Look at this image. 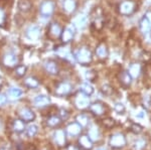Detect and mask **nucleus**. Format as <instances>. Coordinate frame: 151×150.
Here are the masks:
<instances>
[{"mask_svg": "<svg viewBox=\"0 0 151 150\" xmlns=\"http://www.w3.org/2000/svg\"><path fill=\"white\" fill-rule=\"evenodd\" d=\"M55 52H57V55L60 59L69 60L70 59V57H72L70 48L67 47H58L57 50H55Z\"/></svg>", "mask_w": 151, "mask_h": 150, "instance_id": "nucleus-17", "label": "nucleus"}, {"mask_svg": "<svg viewBox=\"0 0 151 150\" xmlns=\"http://www.w3.org/2000/svg\"><path fill=\"white\" fill-rule=\"evenodd\" d=\"M19 117L24 122H30L33 121L35 118V114L31 109L29 108H22L19 111Z\"/></svg>", "mask_w": 151, "mask_h": 150, "instance_id": "nucleus-8", "label": "nucleus"}, {"mask_svg": "<svg viewBox=\"0 0 151 150\" xmlns=\"http://www.w3.org/2000/svg\"><path fill=\"white\" fill-rule=\"evenodd\" d=\"M62 27L60 26L58 23H52L48 27V31H47V35L50 36V38L52 39H57V38L60 37V34H62Z\"/></svg>", "mask_w": 151, "mask_h": 150, "instance_id": "nucleus-6", "label": "nucleus"}, {"mask_svg": "<svg viewBox=\"0 0 151 150\" xmlns=\"http://www.w3.org/2000/svg\"><path fill=\"white\" fill-rule=\"evenodd\" d=\"M60 123V118L58 116H52L47 119V125L50 127H57Z\"/></svg>", "mask_w": 151, "mask_h": 150, "instance_id": "nucleus-30", "label": "nucleus"}, {"mask_svg": "<svg viewBox=\"0 0 151 150\" xmlns=\"http://www.w3.org/2000/svg\"><path fill=\"white\" fill-rule=\"evenodd\" d=\"M72 90V86L68 82H62L58 85L57 89H55V94L58 96H65L70 93Z\"/></svg>", "mask_w": 151, "mask_h": 150, "instance_id": "nucleus-9", "label": "nucleus"}, {"mask_svg": "<svg viewBox=\"0 0 151 150\" xmlns=\"http://www.w3.org/2000/svg\"><path fill=\"white\" fill-rule=\"evenodd\" d=\"M37 131H38V127L36 126V125L35 124L29 125L27 127V129H26V135H27L28 137H33L36 135Z\"/></svg>", "mask_w": 151, "mask_h": 150, "instance_id": "nucleus-31", "label": "nucleus"}, {"mask_svg": "<svg viewBox=\"0 0 151 150\" xmlns=\"http://www.w3.org/2000/svg\"><path fill=\"white\" fill-rule=\"evenodd\" d=\"M45 71L50 75H57L58 72V64L52 60H47V62H45Z\"/></svg>", "mask_w": 151, "mask_h": 150, "instance_id": "nucleus-14", "label": "nucleus"}, {"mask_svg": "<svg viewBox=\"0 0 151 150\" xmlns=\"http://www.w3.org/2000/svg\"><path fill=\"white\" fill-rule=\"evenodd\" d=\"M22 96V91L19 88H16V87H12L8 90V93H7V99L11 101H16L18 99L21 98Z\"/></svg>", "mask_w": 151, "mask_h": 150, "instance_id": "nucleus-12", "label": "nucleus"}, {"mask_svg": "<svg viewBox=\"0 0 151 150\" xmlns=\"http://www.w3.org/2000/svg\"><path fill=\"white\" fill-rule=\"evenodd\" d=\"M2 62L6 67H16V65L18 64V57L16 55L12 54V52H8L5 54L2 57Z\"/></svg>", "mask_w": 151, "mask_h": 150, "instance_id": "nucleus-5", "label": "nucleus"}, {"mask_svg": "<svg viewBox=\"0 0 151 150\" xmlns=\"http://www.w3.org/2000/svg\"><path fill=\"white\" fill-rule=\"evenodd\" d=\"M0 150H12L11 145L6 141L0 142Z\"/></svg>", "mask_w": 151, "mask_h": 150, "instance_id": "nucleus-34", "label": "nucleus"}, {"mask_svg": "<svg viewBox=\"0 0 151 150\" xmlns=\"http://www.w3.org/2000/svg\"><path fill=\"white\" fill-rule=\"evenodd\" d=\"M7 103V96L4 95L3 93H0V107L4 106Z\"/></svg>", "mask_w": 151, "mask_h": 150, "instance_id": "nucleus-37", "label": "nucleus"}, {"mask_svg": "<svg viewBox=\"0 0 151 150\" xmlns=\"http://www.w3.org/2000/svg\"><path fill=\"white\" fill-rule=\"evenodd\" d=\"M81 91H82V93L85 94V95L89 96V95H91V94H93L94 89L89 83H84L81 87Z\"/></svg>", "mask_w": 151, "mask_h": 150, "instance_id": "nucleus-28", "label": "nucleus"}, {"mask_svg": "<svg viewBox=\"0 0 151 150\" xmlns=\"http://www.w3.org/2000/svg\"><path fill=\"white\" fill-rule=\"evenodd\" d=\"M75 57L79 64L84 65V66L89 65L90 62H92V59H93V57H92V52H90V50L87 47L80 48V50H78L77 54H76Z\"/></svg>", "mask_w": 151, "mask_h": 150, "instance_id": "nucleus-2", "label": "nucleus"}, {"mask_svg": "<svg viewBox=\"0 0 151 150\" xmlns=\"http://www.w3.org/2000/svg\"><path fill=\"white\" fill-rule=\"evenodd\" d=\"M139 26L141 32L144 33V34H148L149 32H151V21L145 15L141 18Z\"/></svg>", "mask_w": 151, "mask_h": 150, "instance_id": "nucleus-13", "label": "nucleus"}, {"mask_svg": "<svg viewBox=\"0 0 151 150\" xmlns=\"http://www.w3.org/2000/svg\"><path fill=\"white\" fill-rule=\"evenodd\" d=\"M96 77H97L96 72L93 71H90V72H86V78H87V80H89V81H94V80L96 79Z\"/></svg>", "mask_w": 151, "mask_h": 150, "instance_id": "nucleus-35", "label": "nucleus"}, {"mask_svg": "<svg viewBox=\"0 0 151 150\" xmlns=\"http://www.w3.org/2000/svg\"><path fill=\"white\" fill-rule=\"evenodd\" d=\"M136 8H137V4L134 1H132V0H124L119 4L118 11L122 15L127 16L133 14L136 11Z\"/></svg>", "mask_w": 151, "mask_h": 150, "instance_id": "nucleus-1", "label": "nucleus"}, {"mask_svg": "<svg viewBox=\"0 0 151 150\" xmlns=\"http://www.w3.org/2000/svg\"><path fill=\"white\" fill-rule=\"evenodd\" d=\"M12 128L15 132H22L24 130V121H22L21 119H18V120H15L12 124Z\"/></svg>", "mask_w": 151, "mask_h": 150, "instance_id": "nucleus-24", "label": "nucleus"}, {"mask_svg": "<svg viewBox=\"0 0 151 150\" xmlns=\"http://www.w3.org/2000/svg\"><path fill=\"white\" fill-rule=\"evenodd\" d=\"M141 59H142L143 60H144L145 62H148L151 60V54L149 52H143L142 54H141Z\"/></svg>", "mask_w": 151, "mask_h": 150, "instance_id": "nucleus-33", "label": "nucleus"}, {"mask_svg": "<svg viewBox=\"0 0 151 150\" xmlns=\"http://www.w3.org/2000/svg\"><path fill=\"white\" fill-rule=\"evenodd\" d=\"M75 104H76V106H77L78 108L85 109V108L89 107L90 100H89V98H88L87 95H85L84 93H82V94H79V95L76 96Z\"/></svg>", "mask_w": 151, "mask_h": 150, "instance_id": "nucleus-7", "label": "nucleus"}, {"mask_svg": "<svg viewBox=\"0 0 151 150\" xmlns=\"http://www.w3.org/2000/svg\"><path fill=\"white\" fill-rule=\"evenodd\" d=\"M88 24V17L84 14H80L74 20V26L78 29H83L87 26Z\"/></svg>", "mask_w": 151, "mask_h": 150, "instance_id": "nucleus-11", "label": "nucleus"}, {"mask_svg": "<svg viewBox=\"0 0 151 150\" xmlns=\"http://www.w3.org/2000/svg\"><path fill=\"white\" fill-rule=\"evenodd\" d=\"M4 20H5V13H4V11L2 10L1 8H0V25L3 24Z\"/></svg>", "mask_w": 151, "mask_h": 150, "instance_id": "nucleus-38", "label": "nucleus"}, {"mask_svg": "<svg viewBox=\"0 0 151 150\" xmlns=\"http://www.w3.org/2000/svg\"><path fill=\"white\" fill-rule=\"evenodd\" d=\"M96 55H98L100 59H106L109 55L108 47L105 43H100L96 48Z\"/></svg>", "mask_w": 151, "mask_h": 150, "instance_id": "nucleus-19", "label": "nucleus"}, {"mask_svg": "<svg viewBox=\"0 0 151 150\" xmlns=\"http://www.w3.org/2000/svg\"><path fill=\"white\" fill-rule=\"evenodd\" d=\"M98 150H105V149H102V148H100V149H98Z\"/></svg>", "mask_w": 151, "mask_h": 150, "instance_id": "nucleus-41", "label": "nucleus"}, {"mask_svg": "<svg viewBox=\"0 0 151 150\" xmlns=\"http://www.w3.org/2000/svg\"><path fill=\"white\" fill-rule=\"evenodd\" d=\"M40 33H41V30H40V26L35 25V24H32V25L29 26L27 28V30H26V37H27L29 40L36 42V40L40 39Z\"/></svg>", "mask_w": 151, "mask_h": 150, "instance_id": "nucleus-4", "label": "nucleus"}, {"mask_svg": "<svg viewBox=\"0 0 151 150\" xmlns=\"http://www.w3.org/2000/svg\"><path fill=\"white\" fill-rule=\"evenodd\" d=\"M90 109H91L92 112H93L94 114H96V115H102L104 113V110H105L103 104H101V103L93 104V105H91Z\"/></svg>", "mask_w": 151, "mask_h": 150, "instance_id": "nucleus-20", "label": "nucleus"}, {"mask_svg": "<svg viewBox=\"0 0 151 150\" xmlns=\"http://www.w3.org/2000/svg\"><path fill=\"white\" fill-rule=\"evenodd\" d=\"M24 84H25V86H27L28 88H31V89H35L40 86L38 81L35 78H33V77H28V78H26L24 80Z\"/></svg>", "mask_w": 151, "mask_h": 150, "instance_id": "nucleus-22", "label": "nucleus"}, {"mask_svg": "<svg viewBox=\"0 0 151 150\" xmlns=\"http://www.w3.org/2000/svg\"><path fill=\"white\" fill-rule=\"evenodd\" d=\"M81 125H79L78 123H73V124H70L69 127H68V131L70 135H78L80 132H81Z\"/></svg>", "mask_w": 151, "mask_h": 150, "instance_id": "nucleus-23", "label": "nucleus"}, {"mask_svg": "<svg viewBox=\"0 0 151 150\" xmlns=\"http://www.w3.org/2000/svg\"><path fill=\"white\" fill-rule=\"evenodd\" d=\"M55 11V2L52 0H45L40 6V12L42 16H50Z\"/></svg>", "mask_w": 151, "mask_h": 150, "instance_id": "nucleus-3", "label": "nucleus"}, {"mask_svg": "<svg viewBox=\"0 0 151 150\" xmlns=\"http://www.w3.org/2000/svg\"><path fill=\"white\" fill-rule=\"evenodd\" d=\"M74 36H75V30L72 27H67L62 31L60 39H62V42L64 43H68L72 42Z\"/></svg>", "mask_w": 151, "mask_h": 150, "instance_id": "nucleus-10", "label": "nucleus"}, {"mask_svg": "<svg viewBox=\"0 0 151 150\" xmlns=\"http://www.w3.org/2000/svg\"><path fill=\"white\" fill-rule=\"evenodd\" d=\"M78 121H79V123L81 125H83V126H85V125H87V121H88V119H87V117L85 115H80L79 117H78Z\"/></svg>", "mask_w": 151, "mask_h": 150, "instance_id": "nucleus-36", "label": "nucleus"}, {"mask_svg": "<svg viewBox=\"0 0 151 150\" xmlns=\"http://www.w3.org/2000/svg\"><path fill=\"white\" fill-rule=\"evenodd\" d=\"M115 110L117 111V112L121 113L125 110V108H124V106L122 105V104H117V105L115 106Z\"/></svg>", "mask_w": 151, "mask_h": 150, "instance_id": "nucleus-39", "label": "nucleus"}, {"mask_svg": "<svg viewBox=\"0 0 151 150\" xmlns=\"http://www.w3.org/2000/svg\"><path fill=\"white\" fill-rule=\"evenodd\" d=\"M141 71H142V67H141L140 65L138 62H133L129 67L128 72L132 78H137V77H139Z\"/></svg>", "mask_w": 151, "mask_h": 150, "instance_id": "nucleus-16", "label": "nucleus"}, {"mask_svg": "<svg viewBox=\"0 0 151 150\" xmlns=\"http://www.w3.org/2000/svg\"><path fill=\"white\" fill-rule=\"evenodd\" d=\"M26 72V67L25 66H21V65H19V66L16 67L15 69V75L17 77H23L24 74H25Z\"/></svg>", "mask_w": 151, "mask_h": 150, "instance_id": "nucleus-32", "label": "nucleus"}, {"mask_svg": "<svg viewBox=\"0 0 151 150\" xmlns=\"http://www.w3.org/2000/svg\"><path fill=\"white\" fill-rule=\"evenodd\" d=\"M131 79L132 77L129 75L128 72H123L121 74V77H120V80H121V83H122L124 86H129L131 84Z\"/></svg>", "mask_w": 151, "mask_h": 150, "instance_id": "nucleus-26", "label": "nucleus"}, {"mask_svg": "<svg viewBox=\"0 0 151 150\" xmlns=\"http://www.w3.org/2000/svg\"><path fill=\"white\" fill-rule=\"evenodd\" d=\"M35 104L36 107L43 108L50 104V99L45 95H40L35 99Z\"/></svg>", "mask_w": 151, "mask_h": 150, "instance_id": "nucleus-15", "label": "nucleus"}, {"mask_svg": "<svg viewBox=\"0 0 151 150\" xmlns=\"http://www.w3.org/2000/svg\"><path fill=\"white\" fill-rule=\"evenodd\" d=\"M93 26H95L96 29H102L104 26V18L102 17L101 15H98V16H95L94 20H93Z\"/></svg>", "mask_w": 151, "mask_h": 150, "instance_id": "nucleus-25", "label": "nucleus"}, {"mask_svg": "<svg viewBox=\"0 0 151 150\" xmlns=\"http://www.w3.org/2000/svg\"><path fill=\"white\" fill-rule=\"evenodd\" d=\"M64 10L68 13H73L77 9V2L76 0H64Z\"/></svg>", "mask_w": 151, "mask_h": 150, "instance_id": "nucleus-18", "label": "nucleus"}, {"mask_svg": "<svg viewBox=\"0 0 151 150\" xmlns=\"http://www.w3.org/2000/svg\"><path fill=\"white\" fill-rule=\"evenodd\" d=\"M68 150H79V148L76 146H73V145H70V146L68 147Z\"/></svg>", "mask_w": 151, "mask_h": 150, "instance_id": "nucleus-40", "label": "nucleus"}, {"mask_svg": "<svg viewBox=\"0 0 151 150\" xmlns=\"http://www.w3.org/2000/svg\"><path fill=\"white\" fill-rule=\"evenodd\" d=\"M18 7L21 11L27 12L29 9L31 8V3L28 1V0H20L18 3Z\"/></svg>", "mask_w": 151, "mask_h": 150, "instance_id": "nucleus-27", "label": "nucleus"}, {"mask_svg": "<svg viewBox=\"0 0 151 150\" xmlns=\"http://www.w3.org/2000/svg\"><path fill=\"white\" fill-rule=\"evenodd\" d=\"M55 142L60 145V146L64 145L65 142V132L63 131V130H58V131L55 132Z\"/></svg>", "mask_w": 151, "mask_h": 150, "instance_id": "nucleus-21", "label": "nucleus"}, {"mask_svg": "<svg viewBox=\"0 0 151 150\" xmlns=\"http://www.w3.org/2000/svg\"><path fill=\"white\" fill-rule=\"evenodd\" d=\"M80 144H81L82 147H84V148H86V149H90L92 147L91 140H90L89 137H87V136H83L80 138Z\"/></svg>", "mask_w": 151, "mask_h": 150, "instance_id": "nucleus-29", "label": "nucleus"}]
</instances>
